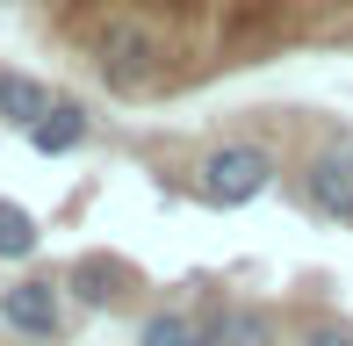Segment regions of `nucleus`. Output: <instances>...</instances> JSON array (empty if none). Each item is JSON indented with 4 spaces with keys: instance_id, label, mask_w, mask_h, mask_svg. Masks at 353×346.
<instances>
[{
    "instance_id": "f257e3e1",
    "label": "nucleus",
    "mask_w": 353,
    "mask_h": 346,
    "mask_svg": "<svg viewBox=\"0 0 353 346\" xmlns=\"http://www.w3.org/2000/svg\"><path fill=\"white\" fill-rule=\"evenodd\" d=\"M87 58H94V72L116 94H144L166 72V29H159L152 14H137V8H108L101 22L87 29Z\"/></svg>"
},
{
    "instance_id": "f03ea898",
    "label": "nucleus",
    "mask_w": 353,
    "mask_h": 346,
    "mask_svg": "<svg viewBox=\"0 0 353 346\" xmlns=\"http://www.w3.org/2000/svg\"><path fill=\"white\" fill-rule=\"evenodd\" d=\"M274 152L260 145H216L210 159H202V202H216V210H238V202L267 195L274 187Z\"/></svg>"
},
{
    "instance_id": "7ed1b4c3",
    "label": "nucleus",
    "mask_w": 353,
    "mask_h": 346,
    "mask_svg": "<svg viewBox=\"0 0 353 346\" xmlns=\"http://www.w3.org/2000/svg\"><path fill=\"white\" fill-rule=\"evenodd\" d=\"M303 202L332 224H353V130H339L310 166H303Z\"/></svg>"
},
{
    "instance_id": "20e7f679",
    "label": "nucleus",
    "mask_w": 353,
    "mask_h": 346,
    "mask_svg": "<svg viewBox=\"0 0 353 346\" xmlns=\"http://www.w3.org/2000/svg\"><path fill=\"white\" fill-rule=\"evenodd\" d=\"M0 325L22 339H58V325H65V303H58L51 281H14V289H0Z\"/></svg>"
},
{
    "instance_id": "39448f33",
    "label": "nucleus",
    "mask_w": 353,
    "mask_h": 346,
    "mask_svg": "<svg viewBox=\"0 0 353 346\" xmlns=\"http://www.w3.org/2000/svg\"><path fill=\"white\" fill-rule=\"evenodd\" d=\"M210 346H274V310H252V303H216L202 318Z\"/></svg>"
},
{
    "instance_id": "423d86ee",
    "label": "nucleus",
    "mask_w": 353,
    "mask_h": 346,
    "mask_svg": "<svg viewBox=\"0 0 353 346\" xmlns=\"http://www.w3.org/2000/svg\"><path fill=\"white\" fill-rule=\"evenodd\" d=\"M51 108H58V94L43 87V80H29V72H0V123H14V130L29 137Z\"/></svg>"
},
{
    "instance_id": "0eeeda50",
    "label": "nucleus",
    "mask_w": 353,
    "mask_h": 346,
    "mask_svg": "<svg viewBox=\"0 0 353 346\" xmlns=\"http://www.w3.org/2000/svg\"><path fill=\"white\" fill-rule=\"evenodd\" d=\"M123 281H130V267H116V260H101V253H87V260L72 267V289H79V303H94V310L123 303Z\"/></svg>"
},
{
    "instance_id": "6e6552de",
    "label": "nucleus",
    "mask_w": 353,
    "mask_h": 346,
    "mask_svg": "<svg viewBox=\"0 0 353 346\" xmlns=\"http://www.w3.org/2000/svg\"><path fill=\"white\" fill-rule=\"evenodd\" d=\"M29 145H37L43 159H58V152H72V145H87V108H79V101H58L51 116H43L37 130H29Z\"/></svg>"
},
{
    "instance_id": "1a4fd4ad",
    "label": "nucleus",
    "mask_w": 353,
    "mask_h": 346,
    "mask_svg": "<svg viewBox=\"0 0 353 346\" xmlns=\"http://www.w3.org/2000/svg\"><path fill=\"white\" fill-rule=\"evenodd\" d=\"M137 346H210V332H202L188 310H159V318L137 325Z\"/></svg>"
},
{
    "instance_id": "9d476101",
    "label": "nucleus",
    "mask_w": 353,
    "mask_h": 346,
    "mask_svg": "<svg viewBox=\"0 0 353 346\" xmlns=\"http://www.w3.org/2000/svg\"><path fill=\"white\" fill-rule=\"evenodd\" d=\"M37 253V216L22 202H0V260H29Z\"/></svg>"
},
{
    "instance_id": "9b49d317",
    "label": "nucleus",
    "mask_w": 353,
    "mask_h": 346,
    "mask_svg": "<svg viewBox=\"0 0 353 346\" xmlns=\"http://www.w3.org/2000/svg\"><path fill=\"white\" fill-rule=\"evenodd\" d=\"M303 346H353V332H332V325H325V332H310Z\"/></svg>"
}]
</instances>
